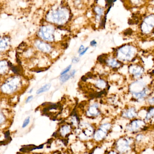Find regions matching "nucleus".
I'll list each match as a JSON object with an SVG mask.
<instances>
[{"label": "nucleus", "instance_id": "obj_27", "mask_svg": "<svg viewBox=\"0 0 154 154\" xmlns=\"http://www.w3.org/2000/svg\"><path fill=\"white\" fill-rule=\"evenodd\" d=\"M97 43L95 40H93L90 42V45L93 47H96L97 46Z\"/></svg>", "mask_w": 154, "mask_h": 154}, {"label": "nucleus", "instance_id": "obj_29", "mask_svg": "<svg viewBox=\"0 0 154 154\" xmlns=\"http://www.w3.org/2000/svg\"><path fill=\"white\" fill-rule=\"evenodd\" d=\"M85 46H84L83 45H82L79 48V49L78 50V53L79 54L80 53L82 52L83 50L85 49Z\"/></svg>", "mask_w": 154, "mask_h": 154}, {"label": "nucleus", "instance_id": "obj_5", "mask_svg": "<svg viewBox=\"0 0 154 154\" xmlns=\"http://www.w3.org/2000/svg\"><path fill=\"white\" fill-rule=\"evenodd\" d=\"M146 127V122L145 120L139 119H134L131 121L126 127V130L131 133H141Z\"/></svg>", "mask_w": 154, "mask_h": 154}, {"label": "nucleus", "instance_id": "obj_33", "mask_svg": "<svg viewBox=\"0 0 154 154\" xmlns=\"http://www.w3.org/2000/svg\"><path fill=\"white\" fill-rule=\"evenodd\" d=\"M33 89H31L30 91H29V93H31L32 92V91H33Z\"/></svg>", "mask_w": 154, "mask_h": 154}, {"label": "nucleus", "instance_id": "obj_34", "mask_svg": "<svg viewBox=\"0 0 154 154\" xmlns=\"http://www.w3.org/2000/svg\"><path fill=\"white\" fill-rule=\"evenodd\" d=\"M153 74H154V71H153Z\"/></svg>", "mask_w": 154, "mask_h": 154}, {"label": "nucleus", "instance_id": "obj_2", "mask_svg": "<svg viewBox=\"0 0 154 154\" xmlns=\"http://www.w3.org/2000/svg\"><path fill=\"white\" fill-rule=\"evenodd\" d=\"M137 49L133 45L125 44L118 48L116 51V59L121 63L132 61L137 55Z\"/></svg>", "mask_w": 154, "mask_h": 154}, {"label": "nucleus", "instance_id": "obj_1", "mask_svg": "<svg viewBox=\"0 0 154 154\" xmlns=\"http://www.w3.org/2000/svg\"><path fill=\"white\" fill-rule=\"evenodd\" d=\"M129 90L133 97L139 102L146 99L151 92L147 86V83L142 77L133 81L130 85Z\"/></svg>", "mask_w": 154, "mask_h": 154}, {"label": "nucleus", "instance_id": "obj_19", "mask_svg": "<svg viewBox=\"0 0 154 154\" xmlns=\"http://www.w3.org/2000/svg\"><path fill=\"white\" fill-rule=\"evenodd\" d=\"M106 82L105 80L102 79H98L96 81L95 86L96 88L99 89H104L106 87Z\"/></svg>", "mask_w": 154, "mask_h": 154}, {"label": "nucleus", "instance_id": "obj_20", "mask_svg": "<svg viewBox=\"0 0 154 154\" xmlns=\"http://www.w3.org/2000/svg\"><path fill=\"white\" fill-rule=\"evenodd\" d=\"M51 86V83H47L44 86L40 87L39 89L37 90L36 93L37 94H40L43 93H45L48 91Z\"/></svg>", "mask_w": 154, "mask_h": 154}, {"label": "nucleus", "instance_id": "obj_13", "mask_svg": "<svg viewBox=\"0 0 154 154\" xmlns=\"http://www.w3.org/2000/svg\"><path fill=\"white\" fill-rule=\"evenodd\" d=\"M35 44L37 48L43 52L49 53L52 51V46L50 44L45 42L38 40Z\"/></svg>", "mask_w": 154, "mask_h": 154}, {"label": "nucleus", "instance_id": "obj_4", "mask_svg": "<svg viewBox=\"0 0 154 154\" xmlns=\"http://www.w3.org/2000/svg\"><path fill=\"white\" fill-rule=\"evenodd\" d=\"M69 14L66 8L61 7L52 10L47 15V20L58 25H63L67 21Z\"/></svg>", "mask_w": 154, "mask_h": 154}, {"label": "nucleus", "instance_id": "obj_17", "mask_svg": "<svg viewBox=\"0 0 154 154\" xmlns=\"http://www.w3.org/2000/svg\"><path fill=\"white\" fill-rule=\"evenodd\" d=\"M76 73V70L75 69L72 70L69 74H64L61 75L60 77V81L61 83H64L69 80L70 78L74 77Z\"/></svg>", "mask_w": 154, "mask_h": 154}, {"label": "nucleus", "instance_id": "obj_32", "mask_svg": "<svg viewBox=\"0 0 154 154\" xmlns=\"http://www.w3.org/2000/svg\"><path fill=\"white\" fill-rule=\"evenodd\" d=\"M108 154H122L117 152V151H110Z\"/></svg>", "mask_w": 154, "mask_h": 154}, {"label": "nucleus", "instance_id": "obj_31", "mask_svg": "<svg viewBox=\"0 0 154 154\" xmlns=\"http://www.w3.org/2000/svg\"><path fill=\"white\" fill-rule=\"evenodd\" d=\"M33 96H28V98H27V99L26 101V103H28V102H30L31 100L33 99Z\"/></svg>", "mask_w": 154, "mask_h": 154}, {"label": "nucleus", "instance_id": "obj_8", "mask_svg": "<svg viewBox=\"0 0 154 154\" xmlns=\"http://www.w3.org/2000/svg\"><path fill=\"white\" fill-rule=\"evenodd\" d=\"M78 130V137L83 140L88 139L91 137H93L95 131L90 124L86 123L80 124Z\"/></svg>", "mask_w": 154, "mask_h": 154}, {"label": "nucleus", "instance_id": "obj_16", "mask_svg": "<svg viewBox=\"0 0 154 154\" xmlns=\"http://www.w3.org/2000/svg\"><path fill=\"white\" fill-rule=\"evenodd\" d=\"M121 62L116 58H109L106 60V63L108 66L113 68H118L121 65Z\"/></svg>", "mask_w": 154, "mask_h": 154}, {"label": "nucleus", "instance_id": "obj_28", "mask_svg": "<svg viewBox=\"0 0 154 154\" xmlns=\"http://www.w3.org/2000/svg\"><path fill=\"white\" fill-rule=\"evenodd\" d=\"M89 47H86V48H85V49L82 52L79 53V56L81 57V56H83L86 53L87 51L89 49Z\"/></svg>", "mask_w": 154, "mask_h": 154}, {"label": "nucleus", "instance_id": "obj_24", "mask_svg": "<svg viewBox=\"0 0 154 154\" xmlns=\"http://www.w3.org/2000/svg\"><path fill=\"white\" fill-rule=\"evenodd\" d=\"M147 102L149 104V105L152 106H154V96H153L150 98L148 99Z\"/></svg>", "mask_w": 154, "mask_h": 154}, {"label": "nucleus", "instance_id": "obj_9", "mask_svg": "<svg viewBox=\"0 0 154 154\" xmlns=\"http://www.w3.org/2000/svg\"><path fill=\"white\" fill-rule=\"evenodd\" d=\"M135 139L136 147L145 148L150 145L152 141L151 136L146 133H139L136 134Z\"/></svg>", "mask_w": 154, "mask_h": 154}, {"label": "nucleus", "instance_id": "obj_10", "mask_svg": "<svg viewBox=\"0 0 154 154\" xmlns=\"http://www.w3.org/2000/svg\"><path fill=\"white\" fill-rule=\"evenodd\" d=\"M154 29V14L147 16L144 19L141 25V30L143 34H150Z\"/></svg>", "mask_w": 154, "mask_h": 154}, {"label": "nucleus", "instance_id": "obj_22", "mask_svg": "<svg viewBox=\"0 0 154 154\" xmlns=\"http://www.w3.org/2000/svg\"><path fill=\"white\" fill-rule=\"evenodd\" d=\"M71 68H72V65H69L68 66H67L66 68H65V69L62 71L60 73V76L68 73L71 70Z\"/></svg>", "mask_w": 154, "mask_h": 154}, {"label": "nucleus", "instance_id": "obj_26", "mask_svg": "<svg viewBox=\"0 0 154 154\" xmlns=\"http://www.w3.org/2000/svg\"><path fill=\"white\" fill-rule=\"evenodd\" d=\"M80 61V59L77 57H74L72 59V62L74 64L77 63L78 62Z\"/></svg>", "mask_w": 154, "mask_h": 154}, {"label": "nucleus", "instance_id": "obj_7", "mask_svg": "<svg viewBox=\"0 0 154 154\" xmlns=\"http://www.w3.org/2000/svg\"><path fill=\"white\" fill-rule=\"evenodd\" d=\"M55 29L52 25H46L42 26L40 29L38 34L44 41L51 43L55 41Z\"/></svg>", "mask_w": 154, "mask_h": 154}, {"label": "nucleus", "instance_id": "obj_15", "mask_svg": "<svg viewBox=\"0 0 154 154\" xmlns=\"http://www.w3.org/2000/svg\"><path fill=\"white\" fill-rule=\"evenodd\" d=\"M72 131V128L70 125L68 124H64L60 127L59 133L60 136L65 137L69 135Z\"/></svg>", "mask_w": 154, "mask_h": 154}, {"label": "nucleus", "instance_id": "obj_18", "mask_svg": "<svg viewBox=\"0 0 154 154\" xmlns=\"http://www.w3.org/2000/svg\"><path fill=\"white\" fill-rule=\"evenodd\" d=\"M154 118V107H151L148 110L145 117V122L149 121Z\"/></svg>", "mask_w": 154, "mask_h": 154}, {"label": "nucleus", "instance_id": "obj_12", "mask_svg": "<svg viewBox=\"0 0 154 154\" xmlns=\"http://www.w3.org/2000/svg\"><path fill=\"white\" fill-rule=\"evenodd\" d=\"M138 115L137 110L134 107H131L125 110L122 113V117L128 120L136 119Z\"/></svg>", "mask_w": 154, "mask_h": 154}, {"label": "nucleus", "instance_id": "obj_30", "mask_svg": "<svg viewBox=\"0 0 154 154\" xmlns=\"http://www.w3.org/2000/svg\"><path fill=\"white\" fill-rule=\"evenodd\" d=\"M5 137L6 139L8 138L9 137H10V133L9 131H7L5 133Z\"/></svg>", "mask_w": 154, "mask_h": 154}, {"label": "nucleus", "instance_id": "obj_14", "mask_svg": "<svg viewBox=\"0 0 154 154\" xmlns=\"http://www.w3.org/2000/svg\"><path fill=\"white\" fill-rule=\"evenodd\" d=\"M86 115L88 117H97L100 114V111L99 110V105L96 103L90 105L86 111Z\"/></svg>", "mask_w": 154, "mask_h": 154}, {"label": "nucleus", "instance_id": "obj_11", "mask_svg": "<svg viewBox=\"0 0 154 154\" xmlns=\"http://www.w3.org/2000/svg\"><path fill=\"white\" fill-rule=\"evenodd\" d=\"M128 72L134 79H138L142 77L144 73L143 66L138 64H133L128 67Z\"/></svg>", "mask_w": 154, "mask_h": 154}, {"label": "nucleus", "instance_id": "obj_25", "mask_svg": "<svg viewBox=\"0 0 154 154\" xmlns=\"http://www.w3.org/2000/svg\"><path fill=\"white\" fill-rule=\"evenodd\" d=\"M11 69H12V70L15 73H16V74H18L19 72V71H20V70H19V68H18V67H16V66H12L11 67Z\"/></svg>", "mask_w": 154, "mask_h": 154}, {"label": "nucleus", "instance_id": "obj_6", "mask_svg": "<svg viewBox=\"0 0 154 154\" xmlns=\"http://www.w3.org/2000/svg\"><path fill=\"white\" fill-rule=\"evenodd\" d=\"M111 124L110 123H103L96 130L93 135V138L96 142H101L104 140L111 129Z\"/></svg>", "mask_w": 154, "mask_h": 154}, {"label": "nucleus", "instance_id": "obj_3", "mask_svg": "<svg viewBox=\"0 0 154 154\" xmlns=\"http://www.w3.org/2000/svg\"><path fill=\"white\" fill-rule=\"evenodd\" d=\"M135 148L134 138L129 136L121 137L114 144L115 151L122 154H131Z\"/></svg>", "mask_w": 154, "mask_h": 154}, {"label": "nucleus", "instance_id": "obj_23", "mask_svg": "<svg viewBox=\"0 0 154 154\" xmlns=\"http://www.w3.org/2000/svg\"><path fill=\"white\" fill-rule=\"evenodd\" d=\"M29 122H30V117H28V118H27L25 119V120L24 121V123L23 124L22 127H23V128L26 127L27 126L28 124H29Z\"/></svg>", "mask_w": 154, "mask_h": 154}, {"label": "nucleus", "instance_id": "obj_21", "mask_svg": "<svg viewBox=\"0 0 154 154\" xmlns=\"http://www.w3.org/2000/svg\"><path fill=\"white\" fill-rule=\"evenodd\" d=\"M95 11L96 15V19H100L101 18L102 15H103V13L104 12V9L102 7L96 6L95 8Z\"/></svg>", "mask_w": 154, "mask_h": 154}]
</instances>
